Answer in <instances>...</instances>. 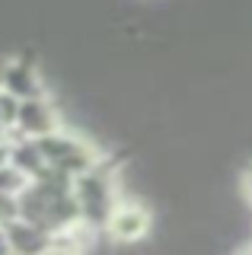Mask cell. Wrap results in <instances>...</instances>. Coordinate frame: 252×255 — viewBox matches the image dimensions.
<instances>
[{"label": "cell", "instance_id": "6da1fadb", "mask_svg": "<svg viewBox=\"0 0 252 255\" xmlns=\"http://www.w3.org/2000/svg\"><path fill=\"white\" fill-rule=\"evenodd\" d=\"M118 169H122V163L106 153L90 172L74 179V198H77V207H80V223L86 230H93V233H99L106 227L112 207L122 198L118 195Z\"/></svg>", "mask_w": 252, "mask_h": 255}, {"label": "cell", "instance_id": "7a4b0ae2", "mask_svg": "<svg viewBox=\"0 0 252 255\" xmlns=\"http://www.w3.org/2000/svg\"><path fill=\"white\" fill-rule=\"evenodd\" d=\"M35 143H38V153H42L45 166H51V169L70 175V179L90 172L93 166H96L99 159L106 156V150H102L99 143L86 140L83 134L67 131V128H61V131L48 134V137H38Z\"/></svg>", "mask_w": 252, "mask_h": 255}, {"label": "cell", "instance_id": "3957f363", "mask_svg": "<svg viewBox=\"0 0 252 255\" xmlns=\"http://www.w3.org/2000/svg\"><path fill=\"white\" fill-rule=\"evenodd\" d=\"M102 233L112 239V246H140L153 233V211L140 198H118Z\"/></svg>", "mask_w": 252, "mask_h": 255}, {"label": "cell", "instance_id": "277c9868", "mask_svg": "<svg viewBox=\"0 0 252 255\" xmlns=\"http://www.w3.org/2000/svg\"><path fill=\"white\" fill-rule=\"evenodd\" d=\"M64 128V115H61L58 102L48 96H35V99H22L19 109H16V122H13V137H29V140H38V137H48V134L61 131Z\"/></svg>", "mask_w": 252, "mask_h": 255}, {"label": "cell", "instance_id": "5b68a950", "mask_svg": "<svg viewBox=\"0 0 252 255\" xmlns=\"http://www.w3.org/2000/svg\"><path fill=\"white\" fill-rule=\"evenodd\" d=\"M0 90L13 96L16 102H22V99H35V96H48V83H45L38 64L29 54H16V58H6L3 64Z\"/></svg>", "mask_w": 252, "mask_h": 255}, {"label": "cell", "instance_id": "8992f818", "mask_svg": "<svg viewBox=\"0 0 252 255\" xmlns=\"http://www.w3.org/2000/svg\"><path fill=\"white\" fill-rule=\"evenodd\" d=\"M3 236L10 243V252L13 255H45L54 246V236L45 233L42 227L35 223H26V220H10L3 223Z\"/></svg>", "mask_w": 252, "mask_h": 255}, {"label": "cell", "instance_id": "52a82bcc", "mask_svg": "<svg viewBox=\"0 0 252 255\" xmlns=\"http://www.w3.org/2000/svg\"><path fill=\"white\" fill-rule=\"evenodd\" d=\"M10 166L32 182L35 175L45 169V159L38 153V143L29 140V137H13L10 134Z\"/></svg>", "mask_w": 252, "mask_h": 255}, {"label": "cell", "instance_id": "ba28073f", "mask_svg": "<svg viewBox=\"0 0 252 255\" xmlns=\"http://www.w3.org/2000/svg\"><path fill=\"white\" fill-rule=\"evenodd\" d=\"M26 185H29V179L22 172H16L10 163L0 166V195H19Z\"/></svg>", "mask_w": 252, "mask_h": 255}, {"label": "cell", "instance_id": "9c48e42d", "mask_svg": "<svg viewBox=\"0 0 252 255\" xmlns=\"http://www.w3.org/2000/svg\"><path fill=\"white\" fill-rule=\"evenodd\" d=\"M16 109H19V102L13 99V96H6L3 90H0V128L13 131V122H16Z\"/></svg>", "mask_w": 252, "mask_h": 255}, {"label": "cell", "instance_id": "30bf717a", "mask_svg": "<svg viewBox=\"0 0 252 255\" xmlns=\"http://www.w3.org/2000/svg\"><path fill=\"white\" fill-rule=\"evenodd\" d=\"M243 191H246V201L252 204V163L246 166V172H243Z\"/></svg>", "mask_w": 252, "mask_h": 255}, {"label": "cell", "instance_id": "8fae6325", "mask_svg": "<svg viewBox=\"0 0 252 255\" xmlns=\"http://www.w3.org/2000/svg\"><path fill=\"white\" fill-rule=\"evenodd\" d=\"M6 163H10V140L0 143V166H6Z\"/></svg>", "mask_w": 252, "mask_h": 255}, {"label": "cell", "instance_id": "7c38bea8", "mask_svg": "<svg viewBox=\"0 0 252 255\" xmlns=\"http://www.w3.org/2000/svg\"><path fill=\"white\" fill-rule=\"evenodd\" d=\"M0 255H13L10 252V243H6V236H3V227H0Z\"/></svg>", "mask_w": 252, "mask_h": 255}, {"label": "cell", "instance_id": "4fadbf2b", "mask_svg": "<svg viewBox=\"0 0 252 255\" xmlns=\"http://www.w3.org/2000/svg\"><path fill=\"white\" fill-rule=\"evenodd\" d=\"M10 140V131H6V128H0V143H6Z\"/></svg>", "mask_w": 252, "mask_h": 255}, {"label": "cell", "instance_id": "5bb4252c", "mask_svg": "<svg viewBox=\"0 0 252 255\" xmlns=\"http://www.w3.org/2000/svg\"><path fill=\"white\" fill-rule=\"evenodd\" d=\"M240 255H252V243H249V246H246V249H243Z\"/></svg>", "mask_w": 252, "mask_h": 255}, {"label": "cell", "instance_id": "9a60e30c", "mask_svg": "<svg viewBox=\"0 0 252 255\" xmlns=\"http://www.w3.org/2000/svg\"><path fill=\"white\" fill-rule=\"evenodd\" d=\"M3 64H6V58H0V80H3Z\"/></svg>", "mask_w": 252, "mask_h": 255}]
</instances>
